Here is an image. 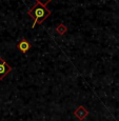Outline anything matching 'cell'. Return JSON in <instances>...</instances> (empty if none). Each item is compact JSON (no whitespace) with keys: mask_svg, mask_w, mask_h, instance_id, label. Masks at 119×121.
<instances>
[{"mask_svg":"<svg viewBox=\"0 0 119 121\" xmlns=\"http://www.w3.org/2000/svg\"><path fill=\"white\" fill-rule=\"evenodd\" d=\"M29 14H30V16H31L32 18H34V20H35L34 24H33V27H34L37 23H41V22H42L43 20L51 14V12L48 10H46L44 5L38 3L37 5H35L34 8H33L32 10L29 12Z\"/></svg>","mask_w":119,"mask_h":121,"instance_id":"6da1fadb","label":"cell"},{"mask_svg":"<svg viewBox=\"0 0 119 121\" xmlns=\"http://www.w3.org/2000/svg\"><path fill=\"white\" fill-rule=\"evenodd\" d=\"M11 69H12V67L2 58H0V80H2L4 78V76L8 75L11 72Z\"/></svg>","mask_w":119,"mask_h":121,"instance_id":"7a4b0ae2","label":"cell"},{"mask_svg":"<svg viewBox=\"0 0 119 121\" xmlns=\"http://www.w3.org/2000/svg\"><path fill=\"white\" fill-rule=\"evenodd\" d=\"M75 114H76V116L79 118V119H84L85 117H87V115H88V111L85 110L83 106H79V108L75 112Z\"/></svg>","mask_w":119,"mask_h":121,"instance_id":"3957f363","label":"cell"},{"mask_svg":"<svg viewBox=\"0 0 119 121\" xmlns=\"http://www.w3.org/2000/svg\"><path fill=\"white\" fill-rule=\"evenodd\" d=\"M18 48H19V50L21 51V52H23V53H26L27 51H29V48H30V44H29V42H27L26 40H25V39H23L21 42L19 43Z\"/></svg>","mask_w":119,"mask_h":121,"instance_id":"277c9868","label":"cell"},{"mask_svg":"<svg viewBox=\"0 0 119 121\" xmlns=\"http://www.w3.org/2000/svg\"><path fill=\"white\" fill-rule=\"evenodd\" d=\"M36 1L38 2V3H40V4H42V5L45 6L46 4H48V2H51V1H52V0H36Z\"/></svg>","mask_w":119,"mask_h":121,"instance_id":"5b68a950","label":"cell"}]
</instances>
